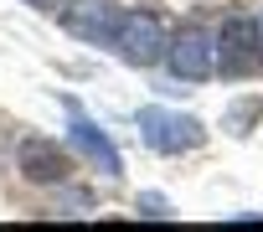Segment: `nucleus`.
Wrapping results in <instances>:
<instances>
[{"label": "nucleus", "mask_w": 263, "mask_h": 232, "mask_svg": "<svg viewBox=\"0 0 263 232\" xmlns=\"http://www.w3.org/2000/svg\"><path fill=\"white\" fill-rule=\"evenodd\" d=\"M135 124L145 134V145L155 155H186V150H201L206 145V124L191 119V113H176V108H160V103H145L135 113Z\"/></svg>", "instance_id": "obj_1"}, {"label": "nucleus", "mask_w": 263, "mask_h": 232, "mask_svg": "<svg viewBox=\"0 0 263 232\" xmlns=\"http://www.w3.org/2000/svg\"><path fill=\"white\" fill-rule=\"evenodd\" d=\"M258 67H263L258 26H253L248 16H227V21H222V31L212 36V72H222V78L242 83V78H253Z\"/></svg>", "instance_id": "obj_2"}, {"label": "nucleus", "mask_w": 263, "mask_h": 232, "mask_svg": "<svg viewBox=\"0 0 263 232\" xmlns=\"http://www.w3.org/2000/svg\"><path fill=\"white\" fill-rule=\"evenodd\" d=\"M108 52L129 67H155L165 52V21L155 11H124L114 36H108Z\"/></svg>", "instance_id": "obj_3"}, {"label": "nucleus", "mask_w": 263, "mask_h": 232, "mask_svg": "<svg viewBox=\"0 0 263 232\" xmlns=\"http://www.w3.org/2000/svg\"><path fill=\"white\" fill-rule=\"evenodd\" d=\"M160 57H165V67H171L181 83H206V78H212V31L191 21V26H181V31L165 42Z\"/></svg>", "instance_id": "obj_4"}, {"label": "nucleus", "mask_w": 263, "mask_h": 232, "mask_svg": "<svg viewBox=\"0 0 263 232\" xmlns=\"http://www.w3.org/2000/svg\"><path fill=\"white\" fill-rule=\"evenodd\" d=\"M67 134H72V150H78L93 170H103V176H124V160H119L114 140L88 119V113H78V103H67Z\"/></svg>", "instance_id": "obj_5"}, {"label": "nucleus", "mask_w": 263, "mask_h": 232, "mask_svg": "<svg viewBox=\"0 0 263 232\" xmlns=\"http://www.w3.org/2000/svg\"><path fill=\"white\" fill-rule=\"evenodd\" d=\"M119 16H124V11L114 6V0H62V26H67L72 36L93 42V47H108Z\"/></svg>", "instance_id": "obj_6"}, {"label": "nucleus", "mask_w": 263, "mask_h": 232, "mask_svg": "<svg viewBox=\"0 0 263 232\" xmlns=\"http://www.w3.org/2000/svg\"><path fill=\"white\" fill-rule=\"evenodd\" d=\"M72 155L57 145V140H26L21 145V176L31 186H67L72 181Z\"/></svg>", "instance_id": "obj_7"}, {"label": "nucleus", "mask_w": 263, "mask_h": 232, "mask_svg": "<svg viewBox=\"0 0 263 232\" xmlns=\"http://www.w3.org/2000/svg\"><path fill=\"white\" fill-rule=\"evenodd\" d=\"M135 206H140V217H150V222H160V217L171 222V217H176V206H171L165 196H155V191H140V201H135Z\"/></svg>", "instance_id": "obj_8"}, {"label": "nucleus", "mask_w": 263, "mask_h": 232, "mask_svg": "<svg viewBox=\"0 0 263 232\" xmlns=\"http://www.w3.org/2000/svg\"><path fill=\"white\" fill-rule=\"evenodd\" d=\"M26 6H36V11H62V0H26Z\"/></svg>", "instance_id": "obj_9"}, {"label": "nucleus", "mask_w": 263, "mask_h": 232, "mask_svg": "<svg viewBox=\"0 0 263 232\" xmlns=\"http://www.w3.org/2000/svg\"><path fill=\"white\" fill-rule=\"evenodd\" d=\"M253 26H258V47H263V16H258V21H253Z\"/></svg>", "instance_id": "obj_10"}]
</instances>
